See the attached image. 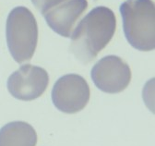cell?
<instances>
[{
  "label": "cell",
  "mask_w": 155,
  "mask_h": 146,
  "mask_svg": "<svg viewBox=\"0 0 155 146\" xmlns=\"http://www.w3.org/2000/svg\"><path fill=\"white\" fill-rule=\"evenodd\" d=\"M115 28L116 19L110 8H93L72 32L71 53L81 62L90 63L112 40Z\"/></svg>",
  "instance_id": "1"
},
{
  "label": "cell",
  "mask_w": 155,
  "mask_h": 146,
  "mask_svg": "<svg viewBox=\"0 0 155 146\" xmlns=\"http://www.w3.org/2000/svg\"><path fill=\"white\" fill-rule=\"evenodd\" d=\"M127 42L140 51L155 47V6L152 0H127L120 6Z\"/></svg>",
  "instance_id": "2"
},
{
  "label": "cell",
  "mask_w": 155,
  "mask_h": 146,
  "mask_svg": "<svg viewBox=\"0 0 155 146\" xmlns=\"http://www.w3.org/2000/svg\"><path fill=\"white\" fill-rule=\"evenodd\" d=\"M8 50L19 64L33 57L38 43V25L33 14L24 7H17L8 14L6 26Z\"/></svg>",
  "instance_id": "3"
},
{
  "label": "cell",
  "mask_w": 155,
  "mask_h": 146,
  "mask_svg": "<svg viewBox=\"0 0 155 146\" xmlns=\"http://www.w3.org/2000/svg\"><path fill=\"white\" fill-rule=\"evenodd\" d=\"M90 96L89 84L85 79L78 74H68L59 78L52 91L54 106L67 114L81 111L87 105Z\"/></svg>",
  "instance_id": "4"
},
{
  "label": "cell",
  "mask_w": 155,
  "mask_h": 146,
  "mask_svg": "<svg viewBox=\"0 0 155 146\" xmlns=\"http://www.w3.org/2000/svg\"><path fill=\"white\" fill-rule=\"evenodd\" d=\"M91 74L95 86L107 94L121 93L131 81L129 66L116 56L100 59L93 66Z\"/></svg>",
  "instance_id": "5"
},
{
  "label": "cell",
  "mask_w": 155,
  "mask_h": 146,
  "mask_svg": "<svg viewBox=\"0 0 155 146\" xmlns=\"http://www.w3.org/2000/svg\"><path fill=\"white\" fill-rule=\"evenodd\" d=\"M48 82L49 77L45 69L26 64L9 76L8 89L13 97L22 101H31L43 95Z\"/></svg>",
  "instance_id": "6"
},
{
  "label": "cell",
  "mask_w": 155,
  "mask_h": 146,
  "mask_svg": "<svg viewBox=\"0 0 155 146\" xmlns=\"http://www.w3.org/2000/svg\"><path fill=\"white\" fill-rule=\"evenodd\" d=\"M88 8L87 0H65L44 14L48 26L63 37H70L74 27Z\"/></svg>",
  "instance_id": "7"
},
{
  "label": "cell",
  "mask_w": 155,
  "mask_h": 146,
  "mask_svg": "<svg viewBox=\"0 0 155 146\" xmlns=\"http://www.w3.org/2000/svg\"><path fill=\"white\" fill-rule=\"evenodd\" d=\"M37 134L29 123L14 121L0 130V146H35Z\"/></svg>",
  "instance_id": "8"
},
{
  "label": "cell",
  "mask_w": 155,
  "mask_h": 146,
  "mask_svg": "<svg viewBox=\"0 0 155 146\" xmlns=\"http://www.w3.org/2000/svg\"><path fill=\"white\" fill-rule=\"evenodd\" d=\"M64 1L65 0H31L34 7L43 15L51 8H54L55 6L59 5Z\"/></svg>",
  "instance_id": "9"
}]
</instances>
